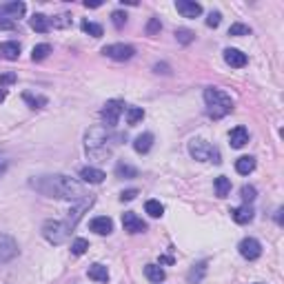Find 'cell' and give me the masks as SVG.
<instances>
[{
  "instance_id": "obj_16",
  "label": "cell",
  "mask_w": 284,
  "mask_h": 284,
  "mask_svg": "<svg viewBox=\"0 0 284 284\" xmlns=\"http://www.w3.org/2000/svg\"><path fill=\"white\" fill-rule=\"evenodd\" d=\"M231 218H233L237 224H246V222L253 220V209H251L249 204L235 206V209H231Z\"/></svg>"
},
{
  "instance_id": "obj_37",
  "label": "cell",
  "mask_w": 284,
  "mask_h": 284,
  "mask_svg": "<svg viewBox=\"0 0 284 284\" xmlns=\"http://www.w3.org/2000/svg\"><path fill=\"white\" fill-rule=\"evenodd\" d=\"M160 29H162V25H160V18H151V20H149V25H147V34H149V36H156Z\"/></svg>"
},
{
  "instance_id": "obj_24",
  "label": "cell",
  "mask_w": 284,
  "mask_h": 284,
  "mask_svg": "<svg viewBox=\"0 0 284 284\" xmlns=\"http://www.w3.org/2000/svg\"><path fill=\"white\" fill-rule=\"evenodd\" d=\"M116 175H118V178L131 180V178H136V175H138V169L131 167V164H127V162H118L116 164Z\"/></svg>"
},
{
  "instance_id": "obj_45",
  "label": "cell",
  "mask_w": 284,
  "mask_h": 284,
  "mask_svg": "<svg viewBox=\"0 0 284 284\" xmlns=\"http://www.w3.org/2000/svg\"><path fill=\"white\" fill-rule=\"evenodd\" d=\"M5 98H7V91H5V89H0V102H3Z\"/></svg>"
},
{
  "instance_id": "obj_21",
  "label": "cell",
  "mask_w": 284,
  "mask_h": 284,
  "mask_svg": "<svg viewBox=\"0 0 284 284\" xmlns=\"http://www.w3.org/2000/svg\"><path fill=\"white\" fill-rule=\"evenodd\" d=\"M29 25H32L34 32H38V34H47V32H49V27H51V20H49L47 16H43V14H36Z\"/></svg>"
},
{
  "instance_id": "obj_35",
  "label": "cell",
  "mask_w": 284,
  "mask_h": 284,
  "mask_svg": "<svg viewBox=\"0 0 284 284\" xmlns=\"http://www.w3.org/2000/svg\"><path fill=\"white\" fill-rule=\"evenodd\" d=\"M175 38H178V43H182V45H189V43H193V32H189V29H178L175 32Z\"/></svg>"
},
{
  "instance_id": "obj_22",
  "label": "cell",
  "mask_w": 284,
  "mask_h": 284,
  "mask_svg": "<svg viewBox=\"0 0 284 284\" xmlns=\"http://www.w3.org/2000/svg\"><path fill=\"white\" fill-rule=\"evenodd\" d=\"M87 273H89V277L91 280H96V282H107L109 280V271H107V266H102V264H91Z\"/></svg>"
},
{
  "instance_id": "obj_3",
  "label": "cell",
  "mask_w": 284,
  "mask_h": 284,
  "mask_svg": "<svg viewBox=\"0 0 284 284\" xmlns=\"http://www.w3.org/2000/svg\"><path fill=\"white\" fill-rule=\"evenodd\" d=\"M43 235L47 242H51V244H63V242L69 240L71 226L67 224V222H60V220H47L43 224Z\"/></svg>"
},
{
  "instance_id": "obj_26",
  "label": "cell",
  "mask_w": 284,
  "mask_h": 284,
  "mask_svg": "<svg viewBox=\"0 0 284 284\" xmlns=\"http://www.w3.org/2000/svg\"><path fill=\"white\" fill-rule=\"evenodd\" d=\"M231 191V180L224 178V175H220V178H215V195L218 198H226Z\"/></svg>"
},
{
  "instance_id": "obj_9",
  "label": "cell",
  "mask_w": 284,
  "mask_h": 284,
  "mask_svg": "<svg viewBox=\"0 0 284 284\" xmlns=\"http://www.w3.org/2000/svg\"><path fill=\"white\" fill-rule=\"evenodd\" d=\"M122 229L127 231V233H144L147 231V224L142 222V218H138L133 211H127V213H122Z\"/></svg>"
},
{
  "instance_id": "obj_42",
  "label": "cell",
  "mask_w": 284,
  "mask_h": 284,
  "mask_svg": "<svg viewBox=\"0 0 284 284\" xmlns=\"http://www.w3.org/2000/svg\"><path fill=\"white\" fill-rule=\"evenodd\" d=\"M69 23H71L69 16H58V18L54 20V27H67Z\"/></svg>"
},
{
  "instance_id": "obj_41",
  "label": "cell",
  "mask_w": 284,
  "mask_h": 284,
  "mask_svg": "<svg viewBox=\"0 0 284 284\" xmlns=\"http://www.w3.org/2000/svg\"><path fill=\"white\" fill-rule=\"evenodd\" d=\"M0 29H9V32H12V29H16V23H14V20H7V18H0Z\"/></svg>"
},
{
  "instance_id": "obj_32",
  "label": "cell",
  "mask_w": 284,
  "mask_h": 284,
  "mask_svg": "<svg viewBox=\"0 0 284 284\" xmlns=\"http://www.w3.org/2000/svg\"><path fill=\"white\" fill-rule=\"evenodd\" d=\"M87 249H89V242H87L85 237H78V240H74V244H71V253H74V255H82Z\"/></svg>"
},
{
  "instance_id": "obj_17",
  "label": "cell",
  "mask_w": 284,
  "mask_h": 284,
  "mask_svg": "<svg viewBox=\"0 0 284 284\" xmlns=\"http://www.w3.org/2000/svg\"><path fill=\"white\" fill-rule=\"evenodd\" d=\"M0 56L3 58H7V60H18V56H20V45L18 43H0Z\"/></svg>"
},
{
  "instance_id": "obj_20",
  "label": "cell",
  "mask_w": 284,
  "mask_h": 284,
  "mask_svg": "<svg viewBox=\"0 0 284 284\" xmlns=\"http://www.w3.org/2000/svg\"><path fill=\"white\" fill-rule=\"evenodd\" d=\"M144 275H147L151 282L160 284V282H164L167 273H164V268H162V266H158V264H147V266H144Z\"/></svg>"
},
{
  "instance_id": "obj_36",
  "label": "cell",
  "mask_w": 284,
  "mask_h": 284,
  "mask_svg": "<svg viewBox=\"0 0 284 284\" xmlns=\"http://www.w3.org/2000/svg\"><path fill=\"white\" fill-rule=\"evenodd\" d=\"M111 20H113V25H116L118 29H122V27H125V23H127V14L125 12H113Z\"/></svg>"
},
{
  "instance_id": "obj_19",
  "label": "cell",
  "mask_w": 284,
  "mask_h": 284,
  "mask_svg": "<svg viewBox=\"0 0 284 284\" xmlns=\"http://www.w3.org/2000/svg\"><path fill=\"white\" fill-rule=\"evenodd\" d=\"M253 169H255V158H251V156H242V158H237V162H235V171L240 173V175H249Z\"/></svg>"
},
{
  "instance_id": "obj_8",
  "label": "cell",
  "mask_w": 284,
  "mask_h": 284,
  "mask_svg": "<svg viewBox=\"0 0 284 284\" xmlns=\"http://www.w3.org/2000/svg\"><path fill=\"white\" fill-rule=\"evenodd\" d=\"M102 54L109 56V58H113V60H129V58H133L136 49H133L131 45L118 43V45H107V47L102 49Z\"/></svg>"
},
{
  "instance_id": "obj_40",
  "label": "cell",
  "mask_w": 284,
  "mask_h": 284,
  "mask_svg": "<svg viewBox=\"0 0 284 284\" xmlns=\"http://www.w3.org/2000/svg\"><path fill=\"white\" fill-rule=\"evenodd\" d=\"M138 195V189H129V191H122L120 193V200L122 202H129V200H133Z\"/></svg>"
},
{
  "instance_id": "obj_23",
  "label": "cell",
  "mask_w": 284,
  "mask_h": 284,
  "mask_svg": "<svg viewBox=\"0 0 284 284\" xmlns=\"http://www.w3.org/2000/svg\"><path fill=\"white\" fill-rule=\"evenodd\" d=\"M204 273H206V262H198V264H195V266L187 273L189 284H198V282L204 277Z\"/></svg>"
},
{
  "instance_id": "obj_11",
  "label": "cell",
  "mask_w": 284,
  "mask_h": 284,
  "mask_svg": "<svg viewBox=\"0 0 284 284\" xmlns=\"http://www.w3.org/2000/svg\"><path fill=\"white\" fill-rule=\"evenodd\" d=\"M91 204H94V195H89V198H82V200H80V204L76 206V209H71V211H69V220H67V224H69L71 229H74V226L78 224V220L82 218V213H85V211L89 209Z\"/></svg>"
},
{
  "instance_id": "obj_10",
  "label": "cell",
  "mask_w": 284,
  "mask_h": 284,
  "mask_svg": "<svg viewBox=\"0 0 284 284\" xmlns=\"http://www.w3.org/2000/svg\"><path fill=\"white\" fill-rule=\"evenodd\" d=\"M175 9H178L184 18H198L200 14H202V5L191 3V0H178V3H175Z\"/></svg>"
},
{
  "instance_id": "obj_27",
  "label": "cell",
  "mask_w": 284,
  "mask_h": 284,
  "mask_svg": "<svg viewBox=\"0 0 284 284\" xmlns=\"http://www.w3.org/2000/svg\"><path fill=\"white\" fill-rule=\"evenodd\" d=\"M142 118H144V111L140 109V107H127V125L129 127L138 125Z\"/></svg>"
},
{
  "instance_id": "obj_43",
  "label": "cell",
  "mask_w": 284,
  "mask_h": 284,
  "mask_svg": "<svg viewBox=\"0 0 284 284\" xmlns=\"http://www.w3.org/2000/svg\"><path fill=\"white\" fill-rule=\"evenodd\" d=\"M5 169H7V162H5V160H3V158H0V175H3V173H5Z\"/></svg>"
},
{
  "instance_id": "obj_13",
  "label": "cell",
  "mask_w": 284,
  "mask_h": 284,
  "mask_svg": "<svg viewBox=\"0 0 284 284\" xmlns=\"http://www.w3.org/2000/svg\"><path fill=\"white\" fill-rule=\"evenodd\" d=\"M80 178L89 184H100L107 175H105V171H100V169H96V167H85V169H80Z\"/></svg>"
},
{
  "instance_id": "obj_39",
  "label": "cell",
  "mask_w": 284,
  "mask_h": 284,
  "mask_svg": "<svg viewBox=\"0 0 284 284\" xmlns=\"http://www.w3.org/2000/svg\"><path fill=\"white\" fill-rule=\"evenodd\" d=\"M16 82V74H3L0 76V89H5L7 85H14Z\"/></svg>"
},
{
  "instance_id": "obj_4",
  "label": "cell",
  "mask_w": 284,
  "mask_h": 284,
  "mask_svg": "<svg viewBox=\"0 0 284 284\" xmlns=\"http://www.w3.org/2000/svg\"><path fill=\"white\" fill-rule=\"evenodd\" d=\"M189 153H191V158L200 160V162H215V164L222 162L218 149L211 147L206 140H200V138H195V140L189 142Z\"/></svg>"
},
{
  "instance_id": "obj_31",
  "label": "cell",
  "mask_w": 284,
  "mask_h": 284,
  "mask_svg": "<svg viewBox=\"0 0 284 284\" xmlns=\"http://www.w3.org/2000/svg\"><path fill=\"white\" fill-rule=\"evenodd\" d=\"M82 32L89 34V36H94V38H100V36H102V27H100V25H96V23L85 20V23H82Z\"/></svg>"
},
{
  "instance_id": "obj_33",
  "label": "cell",
  "mask_w": 284,
  "mask_h": 284,
  "mask_svg": "<svg viewBox=\"0 0 284 284\" xmlns=\"http://www.w3.org/2000/svg\"><path fill=\"white\" fill-rule=\"evenodd\" d=\"M240 193H242V200H244V204H249V202H253V200L257 198V191H255V187H251V184H244Z\"/></svg>"
},
{
  "instance_id": "obj_38",
  "label": "cell",
  "mask_w": 284,
  "mask_h": 284,
  "mask_svg": "<svg viewBox=\"0 0 284 284\" xmlns=\"http://www.w3.org/2000/svg\"><path fill=\"white\" fill-rule=\"evenodd\" d=\"M220 23H222L220 12H211V14H209V18H206V27H218Z\"/></svg>"
},
{
  "instance_id": "obj_2",
  "label": "cell",
  "mask_w": 284,
  "mask_h": 284,
  "mask_svg": "<svg viewBox=\"0 0 284 284\" xmlns=\"http://www.w3.org/2000/svg\"><path fill=\"white\" fill-rule=\"evenodd\" d=\"M204 102H206V113L211 118H224L226 113L233 111V100L220 89H204Z\"/></svg>"
},
{
  "instance_id": "obj_12",
  "label": "cell",
  "mask_w": 284,
  "mask_h": 284,
  "mask_svg": "<svg viewBox=\"0 0 284 284\" xmlns=\"http://www.w3.org/2000/svg\"><path fill=\"white\" fill-rule=\"evenodd\" d=\"M89 229L96 231L98 235H109L113 231V222H111V218H107V215H100V218H94L89 222Z\"/></svg>"
},
{
  "instance_id": "obj_6",
  "label": "cell",
  "mask_w": 284,
  "mask_h": 284,
  "mask_svg": "<svg viewBox=\"0 0 284 284\" xmlns=\"http://www.w3.org/2000/svg\"><path fill=\"white\" fill-rule=\"evenodd\" d=\"M237 251L244 260H257L262 255V244L255 240V237H244V240L237 244Z\"/></svg>"
},
{
  "instance_id": "obj_5",
  "label": "cell",
  "mask_w": 284,
  "mask_h": 284,
  "mask_svg": "<svg viewBox=\"0 0 284 284\" xmlns=\"http://www.w3.org/2000/svg\"><path fill=\"white\" fill-rule=\"evenodd\" d=\"M122 111H125V102L122 100L107 102V105L102 107V122H105V127H116L122 116Z\"/></svg>"
},
{
  "instance_id": "obj_1",
  "label": "cell",
  "mask_w": 284,
  "mask_h": 284,
  "mask_svg": "<svg viewBox=\"0 0 284 284\" xmlns=\"http://www.w3.org/2000/svg\"><path fill=\"white\" fill-rule=\"evenodd\" d=\"M32 187L40 191L43 195L58 200H82L85 198V189L80 182L67 178V175H43V178L32 180Z\"/></svg>"
},
{
  "instance_id": "obj_34",
  "label": "cell",
  "mask_w": 284,
  "mask_h": 284,
  "mask_svg": "<svg viewBox=\"0 0 284 284\" xmlns=\"http://www.w3.org/2000/svg\"><path fill=\"white\" fill-rule=\"evenodd\" d=\"M249 34H251V27H246L242 23H235L229 27V36H249Z\"/></svg>"
},
{
  "instance_id": "obj_25",
  "label": "cell",
  "mask_w": 284,
  "mask_h": 284,
  "mask_svg": "<svg viewBox=\"0 0 284 284\" xmlns=\"http://www.w3.org/2000/svg\"><path fill=\"white\" fill-rule=\"evenodd\" d=\"M25 9H27V7H25V3H18V0H16V3H7V5H5L3 12L7 14L9 18H20L25 14Z\"/></svg>"
},
{
  "instance_id": "obj_7",
  "label": "cell",
  "mask_w": 284,
  "mask_h": 284,
  "mask_svg": "<svg viewBox=\"0 0 284 284\" xmlns=\"http://www.w3.org/2000/svg\"><path fill=\"white\" fill-rule=\"evenodd\" d=\"M18 255V244L14 237L0 233V264H7Z\"/></svg>"
},
{
  "instance_id": "obj_18",
  "label": "cell",
  "mask_w": 284,
  "mask_h": 284,
  "mask_svg": "<svg viewBox=\"0 0 284 284\" xmlns=\"http://www.w3.org/2000/svg\"><path fill=\"white\" fill-rule=\"evenodd\" d=\"M151 147H153V133H142V136H138L136 142H133V149H136L138 153H149Z\"/></svg>"
},
{
  "instance_id": "obj_30",
  "label": "cell",
  "mask_w": 284,
  "mask_h": 284,
  "mask_svg": "<svg viewBox=\"0 0 284 284\" xmlns=\"http://www.w3.org/2000/svg\"><path fill=\"white\" fill-rule=\"evenodd\" d=\"M144 211H147L151 218H160V215L164 213V206L158 202V200H149L147 204H144Z\"/></svg>"
},
{
  "instance_id": "obj_29",
  "label": "cell",
  "mask_w": 284,
  "mask_h": 284,
  "mask_svg": "<svg viewBox=\"0 0 284 284\" xmlns=\"http://www.w3.org/2000/svg\"><path fill=\"white\" fill-rule=\"evenodd\" d=\"M23 100L25 102H29V105H32V109H40V107H45L47 105V98L45 96H34V94H23Z\"/></svg>"
},
{
  "instance_id": "obj_44",
  "label": "cell",
  "mask_w": 284,
  "mask_h": 284,
  "mask_svg": "<svg viewBox=\"0 0 284 284\" xmlns=\"http://www.w3.org/2000/svg\"><path fill=\"white\" fill-rule=\"evenodd\" d=\"M275 220H277V224H282V209H277V215H275Z\"/></svg>"
},
{
  "instance_id": "obj_14",
  "label": "cell",
  "mask_w": 284,
  "mask_h": 284,
  "mask_svg": "<svg viewBox=\"0 0 284 284\" xmlns=\"http://www.w3.org/2000/svg\"><path fill=\"white\" fill-rule=\"evenodd\" d=\"M224 63L240 69L246 65V54H242L240 49H224Z\"/></svg>"
},
{
  "instance_id": "obj_28",
  "label": "cell",
  "mask_w": 284,
  "mask_h": 284,
  "mask_svg": "<svg viewBox=\"0 0 284 284\" xmlns=\"http://www.w3.org/2000/svg\"><path fill=\"white\" fill-rule=\"evenodd\" d=\"M49 54H51V45H36L32 51V60L34 63H40V60H45Z\"/></svg>"
},
{
  "instance_id": "obj_15",
  "label": "cell",
  "mask_w": 284,
  "mask_h": 284,
  "mask_svg": "<svg viewBox=\"0 0 284 284\" xmlns=\"http://www.w3.org/2000/svg\"><path fill=\"white\" fill-rule=\"evenodd\" d=\"M229 140H231V147L233 149H242L249 142V131H246L244 127H235L233 131L229 133Z\"/></svg>"
}]
</instances>
